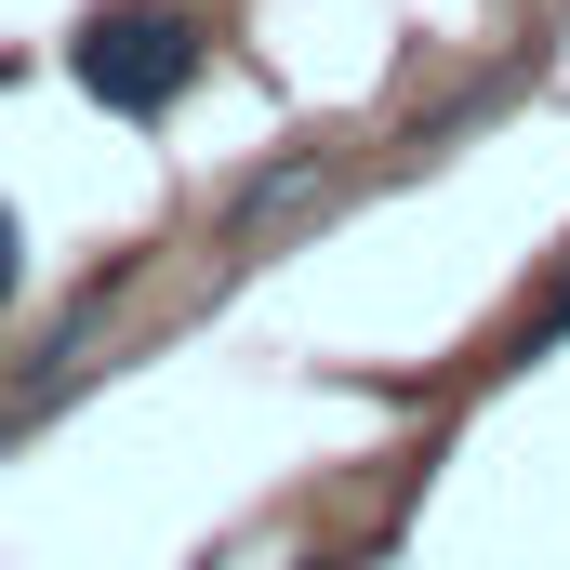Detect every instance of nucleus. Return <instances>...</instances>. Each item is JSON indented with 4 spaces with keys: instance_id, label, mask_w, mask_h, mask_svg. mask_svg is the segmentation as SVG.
<instances>
[{
    "instance_id": "1",
    "label": "nucleus",
    "mask_w": 570,
    "mask_h": 570,
    "mask_svg": "<svg viewBox=\"0 0 570 570\" xmlns=\"http://www.w3.org/2000/svg\"><path fill=\"white\" fill-rule=\"evenodd\" d=\"M199 13L186 0H94L80 27H67V80L94 94V107H120V120H173L186 107V80H199Z\"/></svg>"
},
{
    "instance_id": "2",
    "label": "nucleus",
    "mask_w": 570,
    "mask_h": 570,
    "mask_svg": "<svg viewBox=\"0 0 570 570\" xmlns=\"http://www.w3.org/2000/svg\"><path fill=\"white\" fill-rule=\"evenodd\" d=\"M558 345H570V266L544 279V305H518V318L491 332V372H531V358H558Z\"/></svg>"
},
{
    "instance_id": "3",
    "label": "nucleus",
    "mask_w": 570,
    "mask_h": 570,
    "mask_svg": "<svg viewBox=\"0 0 570 570\" xmlns=\"http://www.w3.org/2000/svg\"><path fill=\"white\" fill-rule=\"evenodd\" d=\"M13 292H27V226L0 213V305H13Z\"/></svg>"
},
{
    "instance_id": "4",
    "label": "nucleus",
    "mask_w": 570,
    "mask_h": 570,
    "mask_svg": "<svg viewBox=\"0 0 570 570\" xmlns=\"http://www.w3.org/2000/svg\"><path fill=\"white\" fill-rule=\"evenodd\" d=\"M305 570H358V558H305Z\"/></svg>"
}]
</instances>
